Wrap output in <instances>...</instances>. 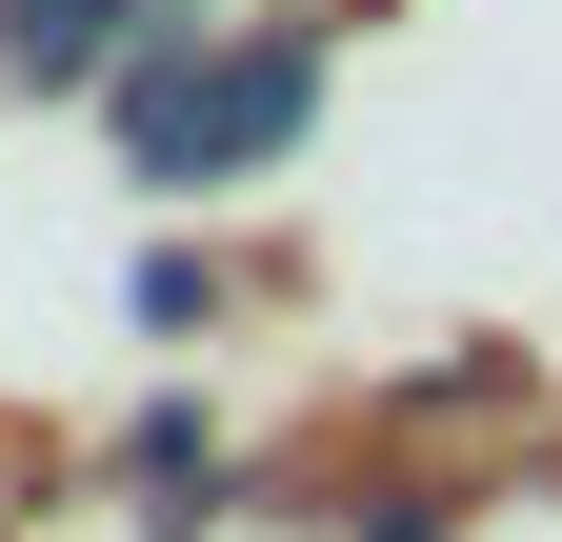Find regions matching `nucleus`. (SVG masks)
Wrapping results in <instances>:
<instances>
[{
	"instance_id": "obj_1",
	"label": "nucleus",
	"mask_w": 562,
	"mask_h": 542,
	"mask_svg": "<svg viewBox=\"0 0 562 542\" xmlns=\"http://www.w3.org/2000/svg\"><path fill=\"white\" fill-rule=\"evenodd\" d=\"M302 101H322V41H161V60H121V161L241 181V161L302 142Z\"/></svg>"
},
{
	"instance_id": "obj_2",
	"label": "nucleus",
	"mask_w": 562,
	"mask_h": 542,
	"mask_svg": "<svg viewBox=\"0 0 562 542\" xmlns=\"http://www.w3.org/2000/svg\"><path fill=\"white\" fill-rule=\"evenodd\" d=\"M121 41H140V0H0V60L21 81H101Z\"/></svg>"
}]
</instances>
